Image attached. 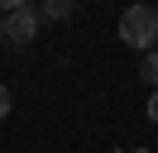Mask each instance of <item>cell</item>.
<instances>
[{
    "label": "cell",
    "instance_id": "52a82bcc",
    "mask_svg": "<svg viewBox=\"0 0 158 153\" xmlns=\"http://www.w3.org/2000/svg\"><path fill=\"white\" fill-rule=\"evenodd\" d=\"M148 120H153V124H158V91H153V96H148Z\"/></svg>",
    "mask_w": 158,
    "mask_h": 153
},
{
    "label": "cell",
    "instance_id": "5b68a950",
    "mask_svg": "<svg viewBox=\"0 0 158 153\" xmlns=\"http://www.w3.org/2000/svg\"><path fill=\"white\" fill-rule=\"evenodd\" d=\"M10 105H15V96H10V86L0 81V120H5V115H10Z\"/></svg>",
    "mask_w": 158,
    "mask_h": 153
},
{
    "label": "cell",
    "instance_id": "7a4b0ae2",
    "mask_svg": "<svg viewBox=\"0 0 158 153\" xmlns=\"http://www.w3.org/2000/svg\"><path fill=\"white\" fill-rule=\"evenodd\" d=\"M39 24H43V14H39V5H24V10H15V14H5V38L10 43H34L39 38Z\"/></svg>",
    "mask_w": 158,
    "mask_h": 153
},
{
    "label": "cell",
    "instance_id": "ba28073f",
    "mask_svg": "<svg viewBox=\"0 0 158 153\" xmlns=\"http://www.w3.org/2000/svg\"><path fill=\"white\" fill-rule=\"evenodd\" d=\"M0 38H5V14H0Z\"/></svg>",
    "mask_w": 158,
    "mask_h": 153
},
{
    "label": "cell",
    "instance_id": "3957f363",
    "mask_svg": "<svg viewBox=\"0 0 158 153\" xmlns=\"http://www.w3.org/2000/svg\"><path fill=\"white\" fill-rule=\"evenodd\" d=\"M72 5H77V0H43L39 14H43V19H67V14H72Z\"/></svg>",
    "mask_w": 158,
    "mask_h": 153
},
{
    "label": "cell",
    "instance_id": "8992f818",
    "mask_svg": "<svg viewBox=\"0 0 158 153\" xmlns=\"http://www.w3.org/2000/svg\"><path fill=\"white\" fill-rule=\"evenodd\" d=\"M29 0H0V14H15V10H24Z\"/></svg>",
    "mask_w": 158,
    "mask_h": 153
},
{
    "label": "cell",
    "instance_id": "277c9868",
    "mask_svg": "<svg viewBox=\"0 0 158 153\" xmlns=\"http://www.w3.org/2000/svg\"><path fill=\"white\" fill-rule=\"evenodd\" d=\"M139 76H144L148 86H158V53H144V57H139Z\"/></svg>",
    "mask_w": 158,
    "mask_h": 153
},
{
    "label": "cell",
    "instance_id": "6da1fadb",
    "mask_svg": "<svg viewBox=\"0 0 158 153\" xmlns=\"http://www.w3.org/2000/svg\"><path fill=\"white\" fill-rule=\"evenodd\" d=\"M120 38H125V48H134L139 57L153 53V43H158V5H148V0L129 5L125 14H120Z\"/></svg>",
    "mask_w": 158,
    "mask_h": 153
}]
</instances>
